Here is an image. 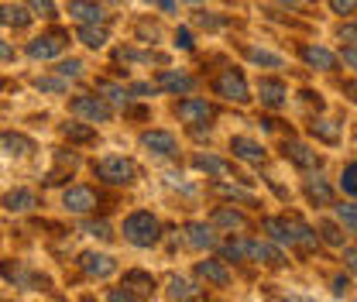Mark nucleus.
Returning <instances> with one entry per match:
<instances>
[{"label":"nucleus","instance_id":"f8f14e48","mask_svg":"<svg viewBox=\"0 0 357 302\" xmlns=\"http://www.w3.org/2000/svg\"><path fill=\"white\" fill-rule=\"evenodd\" d=\"M141 144H144L148 151L162 155V158L176 155V137H172L169 130H148V134H141Z\"/></svg>","mask_w":357,"mask_h":302},{"label":"nucleus","instance_id":"6ab92c4d","mask_svg":"<svg viewBox=\"0 0 357 302\" xmlns=\"http://www.w3.org/2000/svg\"><path fill=\"white\" fill-rule=\"evenodd\" d=\"M199 172H210V175H217V179H230L234 175V165H227L223 158H213V155H196V162H192ZM237 179V175H234Z\"/></svg>","mask_w":357,"mask_h":302},{"label":"nucleus","instance_id":"b1692460","mask_svg":"<svg viewBox=\"0 0 357 302\" xmlns=\"http://www.w3.org/2000/svg\"><path fill=\"white\" fill-rule=\"evenodd\" d=\"M124 285L144 299V296H151V289H155V278H151L148 271H137V268H134V271H124Z\"/></svg>","mask_w":357,"mask_h":302},{"label":"nucleus","instance_id":"c9c22d12","mask_svg":"<svg viewBox=\"0 0 357 302\" xmlns=\"http://www.w3.org/2000/svg\"><path fill=\"white\" fill-rule=\"evenodd\" d=\"M244 52H248V59L258 62V66H282V59L271 55V52H261V48H244Z\"/></svg>","mask_w":357,"mask_h":302},{"label":"nucleus","instance_id":"9d476101","mask_svg":"<svg viewBox=\"0 0 357 302\" xmlns=\"http://www.w3.org/2000/svg\"><path fill=\"white\" fill-rule=\"evenodd\" d=\"M178 117L185 124H206V121H213V107L206 100H182L178 103Z\"/></svg>","mask_w":357,"mask_h":302},{"label":"nucleus","instance_id":"5701e85b","mask_svg":"<svg viewBox=\"0 0 357 302\" xmlns=\"http://www.w3.org/2000/svg\"><path fill=\"white\" fill-rule=\"evenodd\" d=\"M55 158H59V165H55V169L48 172V179H45L48 186H59V182H66V175L79 165V158H76V155H66V151H55Z\"/></svg>","mask_w":357,"mask_h":302},{"label":"nucleus","instance_id":"603ef678","mask_svg":"<svg viewBox=\"0 0 357 302\" xmlns=\"http://www.w3.org/2000/svg\"><path fill=\"white\" fill-rule=\"evenodd\" d=\"M7 59H14V48L7 42H0V62H7Z\"/></svg>","mask_w":357,"mask_h":302},{"label":"nucleus","instance_id":"39448f33","mask_svg":"<svg viewBox=\"0 0 357 302\" xmlns=\"http://www.w3.org/2000/svg\"><path fill=\"white\" fill-rule=\"evenodd\" d=\"M73 114H76V117H86L93 124H96V121H100V124L110 121V107H107L100 96H76V100H73Z\"/></svg>","mask_w":357,"mask_h":302},{"label":"nucleus","instance_id":"f3484780","mask_svg":"<svg viewBox=\"0 0 357 302\" xmlns=\"http://www.w3.org/2000/svg\"><path fill=\"white\" fill-rule=\"evenodd\" d=\"M258 96H261L265 107L278 110V107L285 103V83H282V80H261V83H258Z\"/></svg>","mask_w":357,"mask_h":302},{"label":"nucleus","instance_id":"72a5a7b5","mask_svg":"<svg viewBox=\"0 0 357 302\" xmlns=\"http://www.w3.org/2000/svg\"><path fill=\"white\" fill-rule=\"evenodd\" d=\"M248 244L251 241H227L220 251H223V258H230V261H241V258H248Z\"/></svg>","mask_w":357,"mask_h":302},{"label":"nucleus","instance_id":"2f4dec72","mask_svg":"<svg viewBox=\"0 0 357 302\" xmlns=\"http://www.w3.org/2000/svg\"><path fill=\"white\" fill-rule=\"evenodd\" d=\"M35 86L45 89V93H66V89H69V80H66V76H42V80H35Z\"/></svg>","mask_w":357,"mask_h":302},{"label":"nucleus","instance_id":"473e14b6","mask_svg":"<svg viewBox=\"0 0 357 302\" xmlns=\"http://www.w3.org/2000/svg\"><path fill=\"white\" fill-rule=\"evenodd\" d=\"M117 59H121V62H165V59L155 55V52H131V48H121Z\"/></svg>","mask_w":357,"mask_h":302},{"label":"nucleus","instance_id":"cd10ccee","mask_svg":"<svg viewBox=\"0 0 357 302\" xmlns=\"http://www.w3.org/2000/svg\"><path fill=\"white\" fill-rule=\"evenodd\" d=\"M79 42L89 48H103L107 45V28L103 24H79Z\"/></svg>","mask_w":357,"mask_h":302},{"label":"nucleus","instance_id":"de8ad7c7","mask_svg":"<svg viewBox=\"0 0 357 302\" xmlns=\"http://www.w3.org/2000/svg\"><path fill=\"white\" fill-rule=\"evenodd\" d=\"M330 7H333L337 14H354V10H357V0H330Z\"/></svg>","mask_w":357,"mask_h":302},{"label":"nucleus","instance_id":"ddd939ff","mask_svg":"<svg viewBox=\"0 0 357 302\" xmlns=\"http://www.w3.org/2000/svg\"><path fill=\"white\" fill-rule=\"evenodd\" d=\"M248 258L261 261V264H268V268H285V261H289L278 248H271V244H265V241H251V244H248Z\"/></svg>","mask_w":357,"mask_h":302},{"label":"nucleus","instance_id":"7c9ffc66","mask_svg":"<svg viewBox=\"0 0 357 302\" xmlns=\"http://www.w3.org/2000/svg\"><path fill=\"white\" fill-rule=\"evenodd\" d=\"M169 299H199V292H196V285H192V282H185V278H172V282H169Z\"/></svg>","mask_w":357,"mask_h":302},{"label":"nucleus","instance_id":"423d86ee","mask_svg":"<svg viewBox=\"0 0 357 302\" xmlns=\"http://www.w3.org/2000/svg\"><path fill=\"white\" fill-rule=\"evenodd\" d=\"M62 48H66V35L62 31H52V35H42V38H35V42H28V55L31 59H55V55H62Z\"/></svg>","mask_w":357,"mask_h":302},{"label":"nucleus","instance_id":"09e8293b","mask_svg":"<svg viewBox=\"0 0 357 302\" xmlns=\"http://www.w3.org/2000/svg\"><path fill=\"white\" fill-rule=\"evenodd\" d=\"M347 292H351V278L337 275V278H333V296H347Z\"/></svg>","mask_w":357,"mask_h":302},{"label":"nucleus","instance_id":"dca6fc26","mask_svg":"<svg viewBox=\"0 0 357 302\" xmlns=\"http://www.w3.org/2000/svg\"><path fill=\"white\" fill-rule=\"evenodd\" d=\"M38 199H35V192L31 189H10L3 199H0V206L3 210H10V213H24V210H31Z\"/></svg>","mask_w":357,"mask_h":302},{"label":"nucleus","instance_id":"4468645a","mask_svg":"<svg viewBox=\"0 0 357 302\" xmlns=\"http://www.w3.org/2000/svg\"><path fill=\"white\" fill-rule=\"evenodd\" d=\"M69 14L79 21V24H103L107 14L100 3H89V0H69Z\"/></svg>","mask_w":357,"mask_h":302},{"label":"nucleus","instance_id":"864d4df0","mask_svg":"<svg viewBox=\"0 0 357 302\" xmlns=\"http://www.w3.org/2000/svg\"><path fill=\"white\" fill-rule=\"evenodd\" d=\"M196 21H199V24H203V28H217V24H220V21H217V17H206V14H199V17H196Z\"/></svg>","mask_w":357,"mask_h":302},{"label":"nucleus","instance_id":"2eb2a0df","mask_svg":"<svg viewBox=\"0 0 357 302\" xmlns=\"http://www.w3.org/2000/svg\"><path fill=\"white\" fill-rule=\"evenodd\" d=\"M155 86L158 89H169V93H189L192 89V80L185 73H176V69H162L155 76Z\"/></svg>","mask_w":357,"mask_h":302},{"label":"nucleus","instance_id":"c85d7f7f","mask_svg":"<svg viewBox=\"0 0 357 302\" xmlns=\"http://www.w3.org/2000/svg\"><path fill=\"white\" fill-rule=\"evenodd\" d=\"M0 148L7 155H24V151H31V137H24V134H0Z\"/></svg>","mask_w":357,"mask_h":302},{"label":"nucleus","instance_id":"a18cd8bd","mask_svg":"<svg viewBox=\"0 0 357 302\" xmlns=\"http://www.w3.org/2000/svg\"><path fill=\"white\" fill-rule=\"evenodd\" d=\"M340 42L357 48V24H344V28H340Z\"/></svg>","mask_w":357,"mask_h":302},{"label":"nucleus","instance_id":"58836bf2","mask_svg":"<svg viewBox=\"0 0 357 302\" xmlns=\"http://www.w3.org/2000/svg\"><path fill=\"white\" fill-rule=\"evenodd\" d=\"M35 14H42V17H55V3L52 0H24Z\"/></svg>","mask_w":357,"mask_h":302},{"label":"nucleus","instance_id":"e433bc0d","mask_svg":"<svg viewBox=\"0 0 357 302\" xmlns=\"http://www.w3.org/2000/svg\"><path fill=\"white\" fill-rule=\"evenodd\" d=\"M0 271H3V278H10V282H31L17 261H3V264H0Z\"/></svg>","mask_w":357,"mask_h":302},{"label":"nucleus","instance_id":"c03bdc74","mask_svg":"<svg viewBox=\"0 0 357 302\" xmlns=\"http://www.w3.org/2000/svg\"><path fill=\"white\" fill-rule=\"evenodd\" d=\"M83 230H86V234H93V237H110V227H107L103 220H93V223H86Z\"/></svg>","mask_w":357,"mask_h":302},{"label":"nucleus","instance_id":"c756f323","mask_svg":"<svg viewBox=\"0 0 357 302\" xmlns=\"http://www.w3.org/2000/svg\"><path fill=\"white\" fill-rule=\"evenodd\" d=\"M62 134H66L73 144H93V141H96V128H89V124H66Z\"/></svg>","mask_w":357,"mask_h":302},{"label":"nucleus","instance_id":"4c0bfd02","mask_svg":"<svg viewBox=\"0 0 357 302\" xmlns=\"http://www.w3.org/2000/svg\"><path fill=\"white\" fill-rule=\"evenodd\" d=\"M340 182H344V192H351V196H357V162H354V165H347V169H344V179H340Z\"/></svg>","mask_w":357,"mask_h":302},{"label":"nucleus","instance_id":"1a4fd4ad","mask_svg":"<svg viewBox=\"0 0 357 302\" xmlns=\"http://www.w3.org/2000/svg\"><path fill=\"white\" fill-rule=\"evenodd\" d=\"M62 206L73 210V213H89L96 206V196H93V189H86V186H73V189H66Z\"/></svg>","mask_w":357,"mask_h":302},{"label":"nucleus","instance_id":"f704fd0d","mask_svg":"<svg viewBox=\"0 0 357 302\" xmlns=\"http://www.w3.org/2000/svg\"><path fill=\"white\" fill-rule=\"evenodd\" d=\"M96 93H107V100H114V103H128V100H131L128 89L114 86V83H96Z\"/></svg>","mask_w":357,"mask_h":302},{"label":"nucleus","instance_id":"8fccbe9b","mask_svg":"<svg viewBox=\"0 0 357 302\" xmlns=\"http://www.w3.org/2000/svg\"><path fill=\"white\" fill-rule=\"evenodd\" d=\"M176 45L182 48V52H189V48H192V35H189L185 28H178V31H176Z\"/></svg>","mask_w":357,"mask_h":302},{"label":"nucleus","instance_id":"412c9836","mask_svg":"<svg viewBox=\"0 0 357 302\" xmlns=\"http://www.w3.org/2000/svg\"><path fill=\"white\" fill-rule=\"evenodd\" d=\"M196 275L206 278V282H213V285H227L230 282V271L223 268V261H199L196 264Z\"/></svg>","mask_w":357,"mask_h":302},{"label":"nucleus","instance_id":"79ce46f5","mask_svg":"<svg viewBox=\"0 0 357 302\" xmlns=\"http://www.w3.org/2000/svg\"><path fill=\"white\" fill-rule=\"evenodd\" d=\"M79 69H83V66H79L76 59H69V62H59V69H55V73H59V76H66V80H76V76H79Z\"/></svg>","mask_w":357,"mask_h":302},{"label":"nucleus","instance_id":"ea45409f","mask_svg":"<svg viewBox=\"0 0 357 302\" xmlns=\"http://www.w3.org/2000/svg\"><path fill=\"white\" fill-rule=\"evenodd\" d=\"M107 299H110V302H137V299H141V296H137V292H131L128 285H121V289H114V292H107Z\"/></svg>","mask_w":357,"mask_h":302},{"label":"nucleus","instance_id":"f257e3e1","mask_svg":"<svg viewBox=\"0 0 357 302\" xmlns=\"http://www.w3.org/2000/svg\"><path fill=\"white\" fill-rule=\"evenodd\" d=\"M268 234L278 241V244H289V248H303V251H312L319 244V237L312 234L310 223H303L299 216H268L265 223Z\"/></svg>","mask_w":357,"mask_h":302},{"label":"nucleus","instance_id":"4be33fe9","mask_svg":"<svg viewBox=\"0 0 357 302\" xmlns=\"http://www.w3.org/2000/svg\"><path fill=\"white\" fill-rule=\"evenodd\" d=\"M230 151H234L237 158H244V162H261V158H265L261 144H255L251 137H234V141H230Z\"/></svg>","mask_w":357,"mask_h":302},{"label":"nucleus","instance_id":"5fc2aeb1","mask_svg":"<svg viewBox=\"0 0 357 302\" xmlns=\"http://www.w3.org/2000/svg\"><path fill=\"white\" fill-rule=\"evenodd\" d=\"M344 93H347V96L357 103V83H354V80H351V83H344Z\"/></svg>","mask_w":357,"mask_h":302},{"label":"nucleus","instance_id":"0eeeda50","mask_svg":"<svg viewBox=\"0 0 357 302\" xmlns=\"http://www.w3.org/2000/svg\"><path fill=\"white\" fill-rule=\"evenodd\" d=\"M79 268L86 271L89 278H110V275L117 271V261L110 258V255H96V251H86V255H79Z\"/></svg>","mask_w":357,"mask_h":302},{"label":"nucleus","instance_id":"393cba45","mask_svg":"<svg viewBox=\"0 0 357 302\" xmlns=\"http://www.w3.org/2000/svg\"><path fill=\"white\" fill-rule=\"evenodd\" d=\"M0 24H7V28H28V24H31V14H28L24 7L0 3Z\"/></svg>","mask_w":357,"mask_h":302},{"label":"nucleus","instance_id":"37998d69","mask_svg":"<svg viewBox=\"0 0 357 302\" xmlns=\"http://www.w3.org/2000/svg\"><path fill=\"white\" fill-rule=\"evenodd\" d=\"M319 234L326 237V244H344V234H340L333 223H323V227H319Z\"/></svg>","mask_w":357,"mask_h":302},{"label":"nucleus","instance_id":"aec40b11","mask_svg":"<svg viewBox=\"0 0 357 302\" xmlns=\"http://www.w3.org/2000/svg\"><path fill=\"white\" fill-rule=\"evenodd\" d=\"M303 59L310 62L312 69H333L337 66V55L326 52V48H319V45H303Z\"/></svg>","mask_w":357,"mask_h":302},{"label":"nucleus","instance_id":"a211bd4d","mask_svg":"<svg viewBox=\"0 0 357 302\" xmlns=\"http://www.w3.org/2000/svg\"><path fill=\"white\" fill-rule=\"evenodd\" d=\"M210 223H213V227H223V230H230V234L248 227L244 213H237V210H230V206H217V210H213V216H210Z\"/></svg>","mask_w":357,"mask_h":302},{"label":"nucleus","instance_id":"9b49d317","mask_svg":"<svg viewBox=\"0 0 357 302\" xmlns=\"http://www.w3.org/2000/svg\"><path fill=\"white\" fill-rule=\"evenodd\" d=\"M185 241H189V248H196V251H210V248H217L213 223H189V227H185Z\"/></svg>","mask_w":357,"mask_h":302},{"label":"nucleus","instance_id":"bb28decb","mask_svg":"<svg viewBox=\"0 0 357 302\" xmlns=\"http://www.w3.org/2000/svg\"><path fill=\"white\" fill-rule=\"evenodd\" d=\"M306 196H310L312 203H319V206H330V203H333V189H330L323 179H310V182H306Z\"/></svg>","mask_w":357,"mask_h":302},{"label":"nucleus","instance_id":"3c124183","mask_svg":"<svg viewBox=\"0 0 357 302\" xmlns=\"http://www.w3.org/2000/svg\"><path fill=\"white\" fill-rule=\"evenodd\" d=\"M344 261H347V268L357 275V248H347V251H344Z\"/></svg>","mask_w":357,"mask_h":302},{"label":"nucleus","instance_id":"6e6552de","mask_svg":"<svg viewBox=\"0 0 357 302\" xmlns=\"http://www.w3.org/2000/svg\"><path fill=\"white\" fill-rule=\"evenodd\" d=\"M282 151H285V158H289L292 165H299V169H319V162H323L312 148L299 144V141H285V144H282Z\"/></svg>","mask_w":357,"mask_h":302},{"label":"nucleus","instance_id":"49530a36","mask_svg":"<svg viewBox=\"0 0 357 302\" xmlns=\"http://www.w3.org/2000/svg\"><path fill=\"white\" fill-rule=\"evenodd\" d=\"M217 192H223V196H234V199H244V203H255L248 192H241V189H234V186H223V182L217 186Z\"/></svg>","mask_w":357,"mask_h":302},{"label":"nucleus","instance_id":"20e7f679","mask_svg":"<svg viewBox=\"0 0 357 302\" xmlns=\"http://www.w3.org/2000/svg\"><path fill=\"white\" fill-rule=\"evenodd\" d=\"M96 175L103 179V182H110V186H131L134 179H137V165H134L131 158H100L96 162Z\"/></svg>","mask_w":357,"mask_h":302},{"label":"nucleus","instance_id":"a19ab883","mask_svg":"<svg viewBox=\"0 0 357 302\" xmlns=\"http://www.w3.org/2000/svg\"><path fill=\"white\" fill-rule=\"evenodd\" d=\"M337 216H340L347 227H354V230H357V206H354V203H344V206H337Z\"/></svg>","mask_w":357,"mask_h":302},{"label":"nucleus","instance_id":"a878e982","mask_svg":"<svg viewBox=\"0 0 357 302\" xmlns=\"http://www.w3.org/2000/svg\"><path fill=\"white\" fill-rule=\"evenodd\" d=\"M310 134L319 137V141H326V144H337V141H340V128H337L333 121H323V117H312Z\"/></svg>","mask_w":357,"mask_h":302},{"label":"nucleus","instance_id":"6e6d98bb","mask_svg":"<svg viewBox=\"0 0 357 302\" xmlns=\"http://www.w3.org/2000/svg\"><path fill=\"white\" fill-rule=\"evenodd\" d=\"M310 3H312V0H310Z\"/></svg>","mask_w":357,"mask_h":302},{"label":"nucleus","instance_id":"f03ea898","mask_svg":"<svg viewBox=\"0 0 357 302\" xmlns=\"http://www.w3.org/2000/svg\"><path fill=\"white\" fill-rule=\"evenodd\" d=\"M124 237L131 241L134 248H151V244H158V237H162V227H158V220L151 213H131L124 220Z\"/></svg>","mask_w":357,"mask_h":302},{"label":"nucleus","instance_id":"7ed1b4c3","mask_svg":"<svg viewBox=\"0 0 357 302\" xmlns=\"http://www.w3.org/2000/svg\"><path fill=\"white\" fill-rule=\"evenodd\" d=\"M213 93L223 96V100H234V103H248L251 100V89H248V80L241 69H223L220 76L213 80Z\"/></svg>","mask_w":357,"mask_h":302}]
</instances>
